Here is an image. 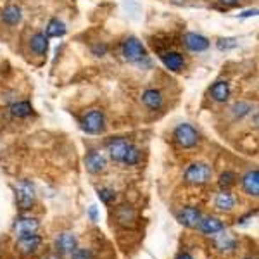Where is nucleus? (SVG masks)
<instances>
[{
	"label": "nucleus",
	"instance_id": "f257e3e1",
	"mask_svg": "<svg viewBox=\"0 0 259 259\" xmlns=\"http://www.w3.org/2000/svg\"><path fill=\"white\" fill-rule=\"evenodd\" d=\"M212 177V169L206 162H194L185 171V182L190 185H206Z\"/></svg>",
	"mask_w": 259,
	"mask_h": 259
},
{
	"label": "nucleus",
	"instance_id": "f03ea898",
	"mask_svg": "<svg viewBox=\"0 0 259 259\" xmlns=\"http://www.w3.org/2000/svg\"><path fill=\"white\" fill-rule=\"evenodd\" d=\"M175 140L178 142L180 147L192 149L199 144V133H197V130L192 126V124L183 123L175 130Z\"/></svg>",
	"mask_w": 259,
	"mask_h": 259
},
{
	"label": "nucleus",
	"instance_id": "7ed1b4c3",
	"mask_svg": "<svg viewBox=\"0 0 259 259\" xmlns=\"http://www.w3.org/2000/svg\"><path fill=\"white\" fill-rule=\"evenodd\" d=\"M81 128L85 130L90 135H99L106 130V118H104V112L99 109H94L87 112V116L83 118Z\"/></svg>",
	"mask_w": 259,
	"mask_h": 259
},
{
	"label": "nucleus",
	"instance_id": "20e7f679",
	"mask_svg": "<svg viewBox=\"0 0 259 259\" xmlns=\"http://www.w3.org/2000/svg\"><path fill=\"white\" fill-rule=\"evenodd\" d=\"M16 200L21 211H28L35 206V187L30 182H21L16 189Z\"/></svg>",
	"mask_w": 259,
	"mask_h": 259
},
{
	"label": "nucleus",
	"instance_id": "39448f33",
	"mask_svg": "<svg viewBox=\"0 0 259 259\" xmlns=\"http://www.w3.org/2000/svg\"><path fill=\"white\" fill-rule=\"evenodd\" d=\"M121 52H123V57L128 62H139L147 56L145 47L142 45V41L139 38H135V36H132V38H128L124 41L123 47H121Z\"/></svg>",
	"mask_w": 259,
	"mask_h": 259
},
{
	"label": "nucleus",
	"instance_id": "423d86ee",
	"mask_svg": "<svg viewBox=\"0 0 259 259\" xmlns=\"http://www.w3.org/2000/svg\"><path fill=\"white\" fill-rule=\"evenodd\" d=\"M38 228H40V221L36 218H28V216H21V218L16 220L14 225H12V230H14L18 239L33 235V233L38 232Z\"/></svg>",
	"mask_w": 259,
	"mask_h": 259
},
{
	"label": "nucleus",
	"instance_id": "0eeeda50",
	"mask_svg": "<svg viewBox=\"0 0 259 259\" xmlns=\"http://www.w3.org/2000/svg\"><path fill=\"white\" fill-rule=\"evenodd\" d=\"M177 220L187 228H197L200 220H202V214L197 207H182L177 214Z\"/></svg>",
	"mask_w": 259,
	"mask_h": 259
},
{
	"label": "nucleus",
	"instance_id": "6e6552de",
	"mask_svg": "<svg viewBox=\"0 0 259 259\" xmlns=\"http://www.w3.org/2000/svg\"><path fill=\"white\" fill-rule=\"evenodd\" d=\"M78 247V237L71 232H62L56 239V250L57 254H71Z\"/></svg>",
	"mask_w": 259,
	"mask_h": 259
},
{
	"label": "nucleus",
	"instance_id": "1a4fd4ad",
	"mask_svg": "<svg viewBox=\"0 0 259 259\" xmlns=\"http://www.w3.org/2000/svg\"><path fill=\"white\" fill-rule=\"evenodd\" d=\"M40 247H41V237L36 235V233L18 239V249L24 256H33V254L38 252Z\"/></svg>",
	"mask_w": 259,
	"mask_h": 259
},
{
	"label": "nucleus",
	"instance_id": "9d476101",
	"mask_svg": "<svg viewBox=\"0 0 259 259\" xmlns=\"http://www.w3.org/2000/svg\"><path fill=\"white\" fill-rule=\"evenodd\" d=\"M130 142L124 140V139H116L112 140L109 145H107V152H109L111 159L116 161V162H123L124 156H126L128 149H130Z\"/></svg>",
	"mask_w": 259,
	"mask_h": 259
},
{
	"label": "nucleus",
	"instance_id": "9b49d317",
	"mask_svg": "<svg viewBox=\"0 0 259 259\" xmlns=\"http://www.w3.org/2000/svg\"><path fill=\"white\" fill-rule=\"evenodd\" d=\"M85 166H87V171H89V173L97 175V173H102V171L106 169L107 161L100 152L92 150V152L87 154V157H85Z\"/></svg>",
	"mask_w": 259,
	"mask_h": 259
},
{
	"label": "nucleus",
	"instance_id": "f8f14e48",
	"mask_svg": "<svg viewBox=\"0 0 259 259\" xmlns=\"http://www.w3.org/2000/svg\"><path fill=\"white\" fill-rule=\"evenodd\" d=\"M242 189L247 195H252V197H257L259 195V171L252 169L247 171L242 178Z\"/></svg>",
	"mask_w": 259,
	"mask_h": 259
},
{
	"label": "nucleus",
	"instance_id": "ddd939ff",
	"mask_svg": "<svg viewBox=\"0 0 259 259\" xmlns=\"http://www.w3.org/2000/svg\"><path fill=\"white\" fill-rule=\"evenodd\" d=\"M204 235H216V233L223 232L225 230V223L214 216H207V218H202L197 227Z\"/></svg>",
	"mask_w": 259,
	"mask_h": 259
},
{
	"label": "nucleus",
	"instance_id": "4468645a",
	"mask_svg": "<svg viewBox=\"0 0 259 259\" xmlns=\"http://www.w3.org/2000/svg\"><path fill=\"white\" fill-rule=\"evenodd\" d=\"M212 242H214V247L218 249L220 252H225V254H230L237 249V240L233 239L230 233H225V230L223 232H220V235L216 233L214 240Z\"/></svg>",
	"mask_w": 259,
	"mask_h": 259
},
{
	"label": "nucleus",
	"instance_id": "2eb2a0df",
	"mask_svg": "<svg viewBox=\"0 0 259 259\" xmlns=\"http://www.w3.org/2000/svg\"><path fill=\"white\" fill-rule=\"evenodd\" d=\"M185 45L192 52H204V50L209 49V40L202 35H197V33H187Z\"/></svg>",
	"mask_w": 259,
	"mask_h": 259
},
{
	"label": "nucleus",
	"instance_id": "dca6fc26",
	"mask_svg": "<svg viewBox=\"0 0 259 259\" xmlns=\"http://www.w3.org/2000/svg\"><path fill=\"white\" fill-rule=\"evenodd\" d=\"M162 62H164V66L168 68L169 71H175V73H178V71H182L183 64H185V61H183V56L178 52H166L161 56Z\"/></svg>",
	"mask_w": 259,
	"mask_h": 259
},
{
	"label": "nucleus",
	"instance_id": "f3484780",
	"mask_svg": "<svg viewBox=\"0 0 259 259\" xmlns=\"http://www.w3.org/2000/svg\"><path fill=\"white\" fill-rule=\"evenodd\" d=\"M214 206L218 207L220 211H232L233 207H235V197H233L232 194H230L228 190H221L218 195H216L214 199Z\"/></svg>",
	"mask_w": 259,
	"mask_h": 259
},
{
	"label": "nucleus",
	"instance_id": "a211bd4d",
	"mask_svg": "<svg viewBox=\"0 0 259 259\" xmlns=\"http://www.w3.org/2000/svg\"><path fill=\"white\" fill-rule=\"evenodd\" d=\"M142 102L152 111L161 109L162 106V95L157 90H145L144 95H142Z\"/></svg>",
	"mask_w": 259,
	"mask_h": 259
},
{
	"label": "nucleus",
	"instance_id": "6ab92c4d",
	"mask_svg": "<svg viewBox=\"0 0 259 259\" xmlns=\"http://www.w3.org/2000/svg\"><path fill=\"white\" fill-rule=\"evenodd\" d=\"M211 95L216 102H227L230 97V85L227 81H216L211 89Z\"/></svg>",
	"mask_w": 259,
	"mask_h": 259
},
{
	"label": "nucleus",
	"instance_id": "aec40b11",
	"mask_svg": "<svg viewBox=\"0 0 259 259\" xmlns=\"http://www.w3.org/2000/svg\"><path fill=\"white\" fill-rule=\"evenodd\" d=\"M21 9L18 6H9V7H6L2 12V21L6 24H11V26H14V24H18L19 21H21Z\"/></svg>",
	"mask_w": 259,
	"mask_h": 259
},
{
	"label": "nucleus",
	"instance_id": "412c9836",
	"mask_svg": "<svg viewBox=\"0 0 259 259\" xmlns=\"http://www.w3.org/2000/svg\"><path fill=\"white\" fill-rule=\"evenodd\" d=\"M116 218H118V221L123 227H132L133 221H135V211L130 206H121L118 212H116Z\"/></svg>",
	"mask_w": 259,
	"mask_h": 259
},
{
	"label": "nucleus",
	"instance_id": "4be33fe9",
	"mask_svg": "<svg viewBox=\"0 0 259 259\" xmlns=\"http://www.w3.org/2000/svg\"><path fill=\"white\" fill-rule=\"evenodd\" d=\"M31 49L35 50L36 54H40V56L47 54V50H49V38L44 35V33H36V35L31 38Z\"/></svg>",
	"mask_w": 259,
	"mask_h": 259
},
{
	"label": "nucleus",
	"instance_id": "5701e85b",
	"mask_svg": "<svg viewBox=\"0 0 259 259\" xmlns=\"http://www.w3.org/2000/svg\"><path fill=\"white\" fill-rule=\"evenodd\" d=\"M66 35V24L59 19H50L49 26H47V36L52 38H59V36Z\"/></svg>",
	"mask_w": 259,
	"mask_h": 259
},
{
	"label": "nucleus",
	"instance_id": "b1692460",
	"mask_svg": "<svg viewBox=\"0 0 259 259\" xmlns=\"http://www.w3.org/2000/svg\"><path fill=\"white\" fill-rule=\"evenodd\" d=\"M31 111H33L31 104L26 102V100H24V102L12 104V107H11V112H12V116H14V118H26V116L31 114Z\"/></svg>",
	"mask_w": 259,
	"mask_h": 259
},
{
	"label": "nucleus",
	"instance_id": "393cba45",
	"mask_svg": "<svg viewBox=\"0 0 259 259\" xmlns=\"http://www.w3.org/2000/svg\"><path fill=\"white\" fill-rule=\"evenodd\" d=\"M139 161H140V150L137 149L135 145H130V149H128L126 156H124L123 162H124V164H128V166H135V164H139Z\"/></svg>",
	"mask_w": 259,
	"mask_h": 259
},
{
	"label": "nucleus",
	"instance_id": "a878e982",
	"mask_svg": "<svg viewBox=\"0 0 259 259\" xmlns=\"http://www.w3.org/2000/svg\"><path fill=\"white\" fill-rule=\"evenodd\" d=\"M250 111H252V107H250V104L247 102H237V104H233V107H232V114L239 119L247 116Z\"/></svg>",
	"mask_w": 259,
	"mask_h": 259
},
{
	"label": "nucleus",
	"instance_id": "bb28decb",
	"mask_svg": "<svg viewBox=\"0 0 259 259\" xmlns=\"http://www.w3.org/2000/svg\"><path fill=\"white\" fill-rule=\"evenodd\" d=\"M235 180H237L235 173H232V171H225V173L220 177V187L227 190L233 185V183H235Z\"/></svg>",
	"mask_w": 259,
	"mask_h": 259
},
{
	"label": "nucleus",
	"instance_id": "cd10ccee",
	"mask_svg": "<svg viewBox=\"0 0 259 259\" xmlns=\"http://www.w3.org/2000/svg\"><path fill=\"white\" fill-rule=\"evenodd\" d=\"M69 259H94V252L90 249H83V247H76L71 252Z\"/></svg>",
	"mask_w": 259,
	"mask_h": 259
},
{
	"label": "nucleus",
	"instance_id": "c85d7f7f",
	"mask_svg": "<svg viewBox=\"0 0 259 259\" xmlns=\"http://www.w3.org/2000/svg\"><path fill=\"white\" fill-rule=\"evenodd\" d=\"M99 199L102 200L104 204H111L112 200L116 199V192L112 189H100L99 190Z\"/></svg>",
	"mask_w": 259,
	"mask_h": 259
},
{
	"label": "nucleus",
	"instance_id": "c756f323",
	"mask_svg": "<svg viewBox=\"0 0 259 259\" xmlns=\"http://www.w3.org/2000/svg\"><path fill=\"white\" fill-rule=\"evenodd\" d=\"M218 49L223 52V50H232L237 47V40L235 38H220L218 40Z\"/></svg>",
	"mask_w": 259,
	"mask_h": 259
},
{
	"label": "nucleus",
	"instance_id": "7c9ffc66",
	"mask_svg": "<svg viewBox=\"0 0 259 259\" xmlns=\"http://www.w3.org/2000/svg\"><path fill=\"white\" fill-rule=\"evenodd\" d=\"M92 52L95 54V56H99V57H102V56H106V52H107V47L106 45H95L94 49H92Z\"/></svg>",
	"mask_w": 259,
	"mask_h": 259
},
{
	"label": "nucleus",
	"instance_id": "2f4dec72",
	"mask_svg": "<svg viewBox=\"0 0 259 259\" xmlns=\"http://www.w3.org/2000/svg\"><path fill=\"white\" fill-rule=\"evenodd\" d=\"M89 214H90L92 221H97V220H99V216H97V207H95V206H92V207H90Z\"/></svg>",
	"mask_w": 259,
	"mask_h": 259
},
{
	"label": "nucleus",
	"instance_id": "473e14b6",
	"mask_svg": "<svg viewBox=\"0 0 259 259\" xmlns=\"http://www.w3.org/2000/svg\"><path fill=\"white\" fill-rule=\"evenodd\" d=\"M221 4H225V6L232 7V6H237V4H240V0H220Z\"/></svg>",
	"mask_w": 259,
	"mask_h": 259
},
{
	"label": "nucleus",
	"instance_id": "72a5a7b5",
	"mask_svg": "<svg viewBox=\"0 0 259 259\" xmlns=\"http://www.w3.org/2000/svg\"><path fill=\"white\" fill-rule=\"evenodd\" d=\"M257 14V9H252V11H245L242 14V18H250V16H256Z\"/></svg>",
	"mask_w": 259,
	"mask_h": 259
},
{
	"label": "nucleus",
	"instance_id": "f704fd0d",
	"mask_svg": "<svg viewBox=\"0 0 259 259\" xmlns=\"http://www.w3.org/2000/svg\"><path fill=\"white\" fill-rule=\"evenodd\" d=\"M177 259H194V257H192L189 252H182V254H178Z\"/></svg>",
	"mask_w": 259,
	"mask_h": 259
},
{
	"label": "nucleus",
	"instance_id": "c9c22d12",
	"mask_svg": "<svg viewBox=\"0 0 259 259\" xmlns=\"http://www.w3.org/2000/svg\"><path fill=\"white\" fill-rule=\"evenodd\" d=\"M44 259H61L59 254H49V256H45Z\"/></svg>",
	"mask_w": 259,
	"mask_h": 259
},
{
	"label": "nucleus",
	"instance_id": "e433bc0d",
	"mask_svg": "<svg viewBox=\"0 0 259 259\" xmlns=\"http://www.w3.org/2000/svg\"><path fill=\"white\" fill-rule=\"evenodd\" d=\"M245 259H250V257H245Z\"/></svg>",
	"mask_w": 259,
	"mask_h": 259
}]
</instances>
